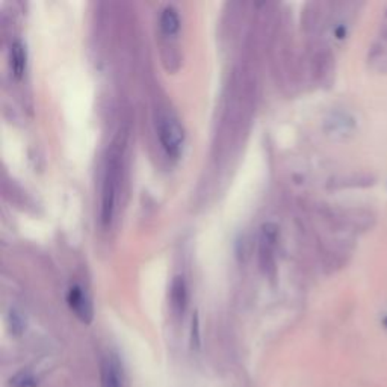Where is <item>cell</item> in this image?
<instances>
[{
  "instance_id": "1",
  "label": "cell",
  "mask_w": 387,
  "mask_h": 387,
  "mask_svg": "<svg viewBox=\"0 0 387 387\" xmlns=\"http://www.w3.org/2000/svg\"><path fill=\"white\" fill-rule=\"evenodd\" d=\"M157 135H159L161 144L165 152L173 157H177L182 153L184 143V132L183 127L171 113H162L157 118Z\"/></svg>"
},
{
  "instance_id": "2",
  "label": "cell",
  "mask_w": 387,
  "mask_h": 387,
  "mask_svg": "<svg viewBox=\"0 0 387 387\" xmlns=\"http://www.w3.org/2000/svg\"><path fill=\"white\" fill-rule=\"evenodd\" d=\"M117 189H118V174L117 168H113V164L109 165L106 179L103 184V197H102V223L108 226L112 221L113 210H116L117 201Z\"/></svg>"
},
{
  "instance_id": "3",
  "label": "cell",
  "mask_w": 387,
  "mask_h": 387,
  "mask_svg": "<svg viewBox=\"0 0 387 387\" xmlns=\"http://www.w3.org/2000/svg\"><path fill=\"white\" fill-rule=\"evenodd\" d=\"M67 303L68 307L74 312V315L81 319L84 324H90L94 318V310H93V303L88 295L84 292L81 286H72L67 294Z\"/></svg>"
},
{
  "instance_id": "4",
  "label": "cell",
  "mask_w": 387,
  "mask_h": 387,
  "mask_svg": "<svg viewBox=\"0 0 387 387\" xmlns=\"http://www.w3.org/2000/svg\"><path fill=\"white\" fill-rule=\"evenodd\" d=\"M102 387H127L126 374L121 360L116 354H109L102 362Z\"/></svg>"
},
{
  "instance_id": "5",
  "label": "cell",
  "mask_w": 387,
  "mask_h": 387,
  "mask_svg": "<svg viewBox=\"0 0 387 387\" xmlns=\"http://www.w3.org/2000/svg\"><path fill=\"white\" fill-rule=\"evenodd\" d=\"M356 127H357L356 118L347 112L331 113V116L325 120V130H327V134L333 136L347 138L354 134Z\"/></svg>"
},
{
  "instance_id": "6",
  "label": "cell",
  "mask_w": 387,
  "mask_h": 387,
  "mask_svg": "<svg viewBox=\"0 0 387 387\" xmlns=\"http://www.w3.org/2000/svg\"><path fill=\"white\" fill-rule=\"evenodd\" d=\"M368 65L378 74L387 73V40L377 37L368 50Z\"/></svg>"
},
{
  "instance_id": "7",
  "label": "cell",
  "mask_w": 387,
  "mask_h": 387,
  "mask_svg": "<svg viewBox=\"0 0 387 387\" xmlns=\"http://www.w3.org/2000/svg\"><path fill=\"white\" fill-rule=\"evenodd\" d=\"M188 303V287L183 277H175L171 285V307L175 315H182L187 309Z\"/></svg>"
},
{
  "instance_id": "8",
  "label": "cell",
  "mask_w": 387,
  "mask_h": 387,
  "mask_svg": "<svg viewBox=\"0 0 387 387\" xmlns=\"http://www.w3.org/2000/svg\"><path fill=\"white\" fill-rule=\"evenodd\" d=\"M277 241V227L274 224H265L262 228V239H260V259L262 265H269V258L272 256V250Z\"/></svg>"
},
{
  "instance_id": "9",
  "label": "cell",
  "mask_w": 387,
  "mask_h": 387,
  "mask_svg": "<svg viewBox=\"0 0 387 387\" xmlns=\"http://www.w3.org/2000/svg\"><path fill=\"white\" fill-rule=\"evenodd\" d=\"M26 49L23 46L22 41H14L11 50H10V64H11V70L17 79L23 77L24 70H26Z\"/></svg>"
},
{
  "instance_id": "10",
  "label": "cell",
  "mask_w": 387,
  "mask_h": 387,
  "mask_svg": "<svg viewBox=\"0 0 387 387\" xmlns=\"http://www.w3.org/2000/svg\"><path fill=\"white\" fill-rule=\"evenodd\" d=\"M161 28L164 33L166 35H174L180 28V19L179 14L175 11V8L166 6L162 15H161Z\"/></svg>"
},
{
  "instance_id": "11",
  "label": "cell",
  "mask_w": 387,
  "mask_h": 387,
  "mask_svg": "<svg viewBox=\"0 0 387 387\" xmlns=\"http://www.w3.org/2000/svg\"><path fill=\"white\" fill-rule=\"evenodd\" d=\"M10 384L11 387H38V380L33 374L22 371L11 378Z\"/></svg>"
},
{
  "instance_id": "12",
  "label": "cell",
  "mask_w": 387,
  "mask_h": 387,
  "mask_svg": "<svg viewBox=\"0 0 387 387\" xmlns=\"http://www.w3.org/2000/svg\"><path fill=\"white\" fill-rule=\"evenodd\" d=\"M201 347V334H200V319L198 313H194L192 324H191V348L200 349Z\"/></svg>"
},
{
  "instance_id": "13",
  "label": "cell",
  "mask_w": 387,
  "mask_h": 387,
  "mask_svg": "<svg viewBox=\"0 0 387 387\" xmlns=\"http://www.w3.org/2000/svg\"><path fill=\"white\" fill-rule=\"evenodd\" d=\"M10 324H11V330L15 333V334H20L24 329V322L22 319V316L17 313V312H11L10 313Z\"/></svg>"
},
{
  "instance_id": "14",
  "label": "cell",
  "mask_w": 387,
  "mask_h": 387,
  "mask_svg": "<svg viewBox=\"0 0 387 387\" xmlns=\"http://www.w3.org/2000/svg\"><path fill=\"white\" fill-rule=\"evenodd\" d=\"M347 33H348V28L344 23H340L336 26V28H334V37H336L338 40H344L347 37Z\"/></svg>"
},
{
  "instance_id": "15",
  "label": "cell",
  "mask_w": 387,
  "mask_h": 387,
  "mask_svg": "<svg viewBox=\"0 0 387 387\" xmlns=\"http://www.w3.org/2000/svg\"><path fill=\"white\" fill-rule=\"evenodd\" d=\"M377 37L387 40V10L384 11L383 20H381V24H380V29H378V35H377Z\"/></svg>"
},
{
  "instance_id": "16",
  "label": "cell",
  "mask_w": 387,
  "mask_h": 387,
  "mask_svg": "<svg viewBox=\"0 0 387 387\" xmlns=\"http://www.w3.org/2000/svg\"><path fill=\"white\" fill-rule=\"evenodd\" d=\"M383 325H384V327L387 329V316H386V318L383 319Z\"/></svg>"
}]
</instances>
